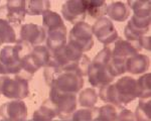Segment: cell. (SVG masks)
<instances>
[{
	"label": "cell",
	"instance_id": "obj_31",
	"mask_svg": "<svg viewBox=\"0 0 151 121\" xmlns=\"http://www.w3.org/2000/svg\"><path fill=\"white\" fill-rule=\"evenodd\" d=\"M126 3L135 15H150L149 1H127Z\"/></svg>",
	"mask_w": 151,
	"mask_h": 121
},
{
	"label": "cell",
	"instance_id": "obj_9",
	"mask_svg": "<svg viewBox=\"0 0 151 121\" xmlns=\"http://www.w3.org/2000/svg\"><path fill=\"white\" fill-rule=\"evenodd\" d=\"M0 117L7 121H25L27 107L22 100H11L0 106Z\"/></svg>",
	"mask_w": 151,
	"mask_h": 121
},
{
	"label": "cell",
	"instance_id": "obj_20",
	"mask_svg": "<svg viewBox=\"0 0 151 121\" xmlns=\"http://www.w3.org/2000/svg\"><path fill=\"white\" fill-rule=\"evenodd\" d=\"M78 103L83 108H93L98 102L99 96L94 88L83 89L78 93Z\"/></svg>",
	"mask_w": 151,
	"mask_h": 121
},
{
	"label": "cell",
	"instance_id": "obj_11",
	"mask_svg": "<svg viewBox=\"0 0 151 121\" xmlns=\"http://www.w3.org/2000/svg\"><path fill=\"white\" fill-rule=\"evenodd\" d=\"M88 79L94 88H101L108 84H111L114 81L108 65L94 64L91 62V65L88 70Z\"/></svg>",
	"mask_w": 151,
	"mask_h": 121
},
{
	"label": "cell",
	"instance_id": "obj_25",
	"mask_svg": "<svg viewBox=\"0 0 151 121\" xmlns=\"http://www.w3.org/2000/svg\"><path fill=\"white\" fill-rule=\"evenodd\" d=\"M90 65H91V60H90V58L88 57L87 55H83L77 62L65 67L63 70L67 72H74L76 74L80 75V76L84 78L85 76H87Z\"/></svg>",
	"mask_w": 151,
	"mask_h": 121
},
{
	"label": "cell",
	"instance_id": "obj_19",
	"mask_svg": "<svg viewBox=\"0 0 151 121\" xmlns=\"http://www.w3.org/2000/svg\"><path fill=\"white\" fill-rule=\"evenodd\" d=\"M102 101H104L107 104H112V105H115L117 107L121 108L123 107L121 105V102L119 100L118 92H117L115 85L114 84H108L106 86H103L100 88V92L98 94Z\"/></svg>",
	"mask_w": 151,
	"mask_h": 121
},
{
	"label": "cell",
	"instance_id": "obj_23",
	"mask_svg": "<svg viewBox=\"0 0 151 121\" xmlns=\"http://www.w3.org/2000/svg\"><path fill=\"white\" fill-rule=\"evenodd\" d=\"M50 2L47 0H30L25 1V10L28 15H42L45 12L50 10Z\"/></svg>",
	"mask_w": 151,
	"mask_h": 121
},
{
	"label": "cell",
	"instance_id": "obj_37",
	"mask_svg": "<svg viewBox=\"0 0 151 121\" xmlns=\"http://www.w3.org/2000/svg\"><path fill=\"white\" fill-rule=\"evenodd\" d=\"M0 76H7L5 70H4V68L1 64H0Z\"/></svg>",
	"mask_w": 151,
	"mask_h": 121
},
{
	"label": "cell",
	"instance_id": "obj_41",
	"mask_svg": "<svg viewBox=\"0 0 151 121\" xmlns=\"http://www.w3.org/2000/svg\"><path fill=\"white\" fill-rule=\"evenodd\" d=\"M25 121H29V120H25Z\"/></svg>",
	"mask_w": 151,
	"mask_h": 121
},
{
	"label": "cell",
	"instance_id": "obj_7",
	"mask_svg": "<svg viewBox=\"0 0 151 121\" xmlns=\"http://www.w3.org/2000/svg\"><path fill=\"white\" fill-rule=\"evenodd\" d=\"M92 32L100 42L105 45V47L114 43L119 37L118 31L114 26L113 21L108 17L97 19L96 22L92 26Z\"/></svg>",
	"mask_w": 151,
	"mask_h": 121
},
{
	"label": "cell",
	"instance_id": "obj_3",
	"mask_svg": "<svg viewBox=\"0 0 151 121\" xmlns=\"http://www.w3.org/2000/svg\"><path fill=\"white\" fill-rule=\"evenodd\" d=\"M69 42L79 48L83 54L90 50L94 45L92 26H90L85 21L75 24L70 31Z\"/></svg>",
	"mask_w": 151,
	"mask_h": 121
},
{
	"label": "cell",
	"instance_id": "obj_32",
	"mask_svg": "<svg viewBox=\"0 0 151 121\" xmlns=\"http://www.w3.org/2000/svg\"><path fill=\"white\" fill-rule=\"evenodd\" d=\"M38 110H40L43 115H45L47 117L50 118V119H52V120L58 116V111L57 106L55 105V103H53L50 98L47 99L45 101H43V103L41 104V106Z\"/></svg>",
	"mask_w": 151,
	"mask_h": 121
},
{
	"label": "cell",
	"instance_id": "obj_17",
	"mask_svg": "<svg viewBox=\"0 0 151 121\" xmlns=\"http://www.w3.org/2000/svg\"><path fill=\"white\" fill-rule=\"evenodd\" d=\"M45 43L50 53L55 52L58 48L65 47L68 43L67 42V27L58 28V30H52L47 32V38H45Z\"/></svg>",
	"mask_w": 151,
	"mask_h": 121
},
{
	"label": "cell",
	"instance_id": "obj_12",
	"mask_svg": "<svg viewBox=\"0 0 151 121\" xmlns=\"http://www.w3.org/2000/svg\"><path fill=\"white\" fill-rule=\"evenodd\" d=\"M19 40L27 42L32 48L41 45V43L45 42L47 32L42 26L37 25L35 23L23 24L19 31Z\"/></svg>",
	"mask_w": 151,
	"mask_h": 121
},
{
	"label": "cell",
	"instance_id": "obj_24",
	"mask_svg": "<svg viewBox=\"0 0 151 121\" xmlns=\"http://www.w3.org/2000/svg\"><path fill=\"white\" fill-rule=\"evenodd\" d=\"M30 55L40 69L42 67H45L50 63V58H52V53L45 45H37V47L32 48Z\"/></svg>",
	"mask_w": 151,
	"mask_h": 121
},
{
	"label": "cell",
	"instance_id": "obj_27",
	"mask_svg": "<svg viewBox=\"0 0 151 121\" xmlns=\"http://www.w3.org/2000/svg\"><path fill=\"white\" fill-rule=\"evenodd\" d=\"M118 107L112 104H106L98 108L97 117L103 121H116L118 117Z\"/></svg>",
	"mask_w": 151,
	"mask_h": 121
},
{
	"label": "cell",
	"instance_id": "obj_38",
	"mask_svg": "<svg viewBox=\"0 0 151 121\" xmlns=\"http://www.w3.org/2000/svg\"><path fill=\"white\" fill-rule=\"evenodd\" d=\"M93 121H103V120H101V119H100V118H98V117H96V118H95V119H94Z\"/></svg>",
	"mask_w": 151,
	"mask_h": 121
},
{
	"label": "cell",
	"instance_id": "obj_26",
	"mask_svg": "<svg viewBox=\"0 0 151 121\" xmlns=\"http://www.w3.org/2000/svg\"><path fill=\"white\" fill-rule=\"evenodd\" d=\"M150 98L139 99V104H138L135 113H134V116H135L137 121H150Z\"/></svg>",
	"mask_w": 151,
	"mask_h": 121
},
{
	"label": "cell",
	"instance_id": "obj_29",
	"mask_svg": "<svg viewBox=\"0 0 151 121\" xmlns=\"http://www.w3.org/2000/svg\"><path fill=\"white\" fill-rule=\"evenodd\" d=\"M138 84V92H139V99H146L151 97L150 90V74L146 73L143 74L139 79L137 80Z\"/></svg>",
	"mask_w": 151,
	"mask_h": 121
},
{
	"label": "cell",
	"instance_id": "obj_40",
	"mask_svg": "<svg viewBox=\"0 0 151 121\" xmlns=\"http://www.w3.org/2000/svg\"><path fill=\"white\" fill-rule=\"evenodd\" d=\"M0 95H1V92H0Z\"/></svg>",
	"mask_w": 151,
	"mask_h": 121
},
{
	"label": "cell",
	"instance_id": "obj_42",
	"mask_svg": "<svg viewBox=\"0 0 151 121\" xmlns=\"http://www.w3.org/2000/svg\"><path fill=\"white\" fill-rule=\"evenodd\" d=\"M0 45H1V43H0Z\"/></svg>",
	"mask_w": 151,
	"mask_h": 121
},
{
	"label": "cell",
	"instance_id": "obj_6",
	"mask_svg": "<svg viewBox=\"0 0 151 121\" xmlns=\"http://www.w3.org/2000/svg\"><path fill=\"white\" fill-rule=\"evenodd\" d=\"M150 28V15H135L133 14L124 28L126 40L137 42L140 36L145 35Z\"/></svg>",
	"mask_w": 151,
	"mask_h": 121
},
{
	"label": "cell",
	"instance_id": "obj_1",
	"mask_svg": "<svg viewBox=\"0 0 151 121\" xmlns=\"http://www.w3.org/2000/svg\"><path fill=\"white\" fill-rule=\"evenodd\" d=\"M0 92L11 100H22L29 94L28 81L18 76H0Z\"/></svg>",
	"mask_w": 151,
	"mask_h": 121
},
{
	"label": "cell",
	"instance_id": "obj_21",
	"mask_svg": "<svg viewBox=\"0 0 151 121\" xmlns=\"http://www.w3.org/2000/svg\"><path fill=\"white\" fill-rule=\"evenodd\" d=\"M87 9V15L92 18L100 19L105 17L107 14V2L106 1H94V0H85Z\"/></svg>",
	"mask_w": 151,
	"mask_h": 121
},
{
	"label": "cell",
	"instance_id": "obj_15",
	"mask_svg": "<svg viewBox=\"0 0 151 121\" xmlns=\"http://www.w3.org/2000/svg\"><path fill=\"white\" fill-rule=\"evenodd\" d=\"M150 60L149 57L142 54H136L126 59V72L133 75L145 74L149 69Z\"/></svg>",
	"mask_w": 151,
	"mask_h": 121
},
{
	"label": "cell",
	"instance_id": "obj_34",
	"mask_svg": "<svg viewBox=\"0 0 151 121\" xmlns=\"http://www.w3.org/2000/svg\"><path fill=\"white\" fill-rule=\"evenodd\" d=\"M116 121H137V119L134 116V113L128 109H122L119 111L118 117Z\"/></svg>",
	"mask_w": 151,
	"mask_h": 121
},
{
	"label": "cell",
	"instance_id": "obj_13",
	"mask_svg": "<svg viewBox=\"0 0 151 121\" xmlns=\"http://www.w3.org/2000/svg\"><path fill=\"white\" fill-rule=\"evenodd\" d=\"M0 64L3 66L6 75H17L21 71V62L14 52L13 45H6L0 50Z\"/></svg>",
	"mask_w": 151,
	"mask_h": 121
},
{
	"label": "cell",
	"instance_id": "obj_30",
	"mask_svg": "<svg viewBox=\"0 0 151 121\" xmlns=\"http://www.w3.org/2000/svg\"><path fill=\"white\" fill-rule=\"evenodd\" d=\"M108 67L114 78L122 76L126 73V60L120 58H112Z\"/></svg>",
	"mask_w": 151,
	"mask_h": 121
},
{
	"label": "cell",
	"instance_id": "obj_4",
	"mask_svg": "<svg viewBox=\"0 0 151 121\" xmlns=\"http://www.w3.org/2000/svg\"><path fill=\"white\" fill-rule=\"evenodd\" d=\"M52 87L63 93L78 94L84 87V78L74 72L63 71L53 81Z\"/></svg>",
	"mask_w": 151,
	"mask_h": 121
},
{
	"label": "cell",
	"instance_id": "obj_39",
	"mask_svg": "<svg viewBox=\"0 0 151 121\" xmlns=\"http://www.w3.org/2000/svg\"><path fill=\"white\" fill-rule=\"evenodd\" d=\"M57 121H70V119H58Z\"/></svg>",
	"mask_w": 151,
	"mask_h": 121
},
{
	"label": "cell",
	"instance_id": "obj_8",
	"mask_svg": "<svg viewBox=\"0 0 151 121\" xmlns=\"http://www.w3.org/2000/svg\"><path fill=\"white\" fill-rule=\"evenodd\" d=\"M114 85H115V88L118 92L119 100H120L122 106L127 105L128 103L132 102L139 96L137 80L132 78V77L124 76L117 80Z\"/></svg>",
	"mask_w": 151,
	"mask_h": 121
},
{
	"label": "cell",
	"instance_id": "obj_10",
	"mask_svg": "<svg viewBox=\"0 0 151 121\" xmlns=\"http://www.w3.org/2000/svg\"><path fill=\"white\" fill-rule=\"evenodd\" d=\"M62 14L65 20L72 24L83 22L87 16L85 0H69L62 6Z\"/></svg>",
	"mask_w": 151,
	"mask_h": 121
},
{
	"label": "cell",
	"instance_id": "obj_18",
	"mask_svg": "<svg viewBox=\"0 0 151 121\" xmlns=\"http://www.w3.org/2000/svg\"><path fill=\"white\" fill-rule=\"evenodd\" d=\"M64 26H65L64 19L57 12L50 9L42 14V27L45 30V32L64 27Z\"/></svg>",
	"mask_w": 151,
	"mask_h": 121
},
{
	"label": "cell",
	"instance_id": "obj_28",
	"mask_svg": "<svg viewBox=\"0 0 151 121\" xmlns=\"http://www.w3.org/2000/svg\"><path fill=\"white\" fill-rule=\"evenodd\" d=\"M98 114V108H82L73 113L70 121H93Z\"/></svg>",
	"mask_w": 151,
	"mask_h": 121
},
{
	"label": "cell",
	"instance_id": "obj_33",
	"mask_svg": "<svg viewBox=\"0 0 151 121\" xmlns=\"http://www.w3.org/2000/svg\"><path fill=\"white\" fill-rule=\"evenodd\" d=\"M112 58H113V55H112V48L110 45H107L102 50H100L98 54L96 55V57L93 59V60H91V62L94 63V64L108 65Z\"/></svg>",
	"mask_w": 151,
	"mask_h": 121
},
{
	"label": "cell",
	"instance_id": "obj_22",
	"mask_svg": "<svg viewBox=\"0 0 151 121\" xmlns=\"http://www.w3.org/2000/svg\"><path fill=\"white\" fill-rule=\"evenodd\" d=\"M16 28L8 21L0 19V43H16Z\"/></svg>",
	"mask_w": 151,
	"mask_h": 121
},
{
	"label": "cell",
	"instance_id": "obj_14",
	"mask_svg": "<svg viewBox=\"0 0 151 121\" xmlns=\"http://www.w3.org/2000/svg\"><path fill=\"white\" fill-rule=\"evenodd\" d=\"M140 50L137 42H131L122 37H118L114 42V47L112 48V55L113 58L126 60L134 55L139 54Z\"/></svg>",
	"mask_w": 151,
	"mask_h": 121
},
{
	"label": "cell",
	"instance_id": "obj_35",
	"mask_svg": "<svg viewBox=\"0 0 151 121\" xmlns=\"http://www.w3.org/2000/svg\"><path fill=\"white\" fill-rule=\"evenodd\" d=\"M137 45L140 48L146 50H151V38L149 35H142L137 40Z\"/></svg>",
	"mask_w": 151,
	"mask_h": 121
},
{
	"label": "cell",
	"instance_id": "obj_36",
	"mask_svg": "<svg viewBox=\"0 0 151 121\" xmlns=\"http://www.w3.org/2000/svg\"><path fill=\"white\" fill-rule=\"evenodd\" d=\"M29 121H52V119L47 117L45 115H43L40 110H36L32 115V118L29 119Z\"/></svg>",
	"mask_w": 151,
	"mask_h": 121
},
{
	"label": "cell",
	"instance_id": "obj_2",
	"mask_svg": "<svg viewBox=\"0 0 151 121\" xmlns=\"http://www.w3.org/2000/svg\"><path fill=\"white\" fill-rule=\"evenodd\" d=\"M48 98L55 103L58 111L60 119H70L73 113L77 110L78 99L77 94L63 93L53 87H50V97Z\"/></svg>",
	"mask_w": 151,
	"mask_h": 121
},
{
	"label": "cell",
	"instance_id": "obj_16",
	"mask_svg": "<svg viewBox=\"0 0 151 121\" xmlns=\"http://www.w3.org/2000/svg\"><path fill=\"white\" fill-rule=\"evenodd\" d=\"M131 14V9L129 8L126 2L114 1L107 5V14L110 20L123 22L128 20Z\"/></svg>",
	"mask_w": 151,
	"mask_h": 121
},
{
	"label": "cell",
	"instance_id": "obj_5",
	"mask_svg": "<svg viewBox=\"0 0 151 121\" xmlns=\"http://www.w3.org/2000/svg\"><path fill=\"white\" fill-rule=\"evenodd\" d=\"M25 15V1H7L5 5L0 6V19L8 21L15 28L23 22Z\"/></svg>",
	"mask_w": 151,
	"mask_h": 121
}]
</instances>
